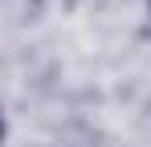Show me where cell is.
<instances>
[{"mask_svg": "<svg viewBox=\"0 0 151 147\" xmlns=\"http://www.w3.org/2000/svg\"><path fill=\"white\" fill-rule=\"evenodd\" d=\"M147 12H151V0H147Z\"/></svg>", "mask_w": 151, "mask_h": 147, "instance_id": "2", "label": "cell"}, {"mask_svg": "<svg viewBox=\"0 0 151 147\" xmlns=\"http://www.w3.org/2000/svg\"><path fill=\"white\" fill-rule=\"evenodd\" d=\"M4 131H8V127H4V115H0V143H4Z\"/></svg>", "mask_w": 151, "mask_h": 147, "instance_id": "1", "label": "cell"}]
</instances>
